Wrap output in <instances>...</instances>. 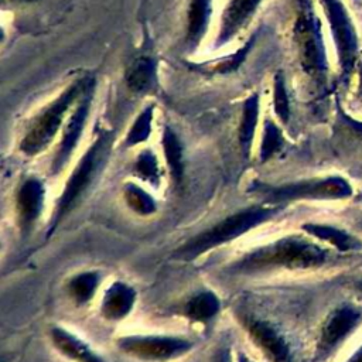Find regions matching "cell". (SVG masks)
<instances>
[{
  "instance_id": "6",
  "label": "cell",
  "mask_w": 362,
  "mask_h": 362,
  "mask_svg": "<svg viewBox=\"0 0 362 362\" xmlns=\"http://www.w3.org/2000/svg\"><path fill=\"white\" fill-rule=\"evenodd\" d=\"M256 189L269 202H283L291 199L311 198V199H327V198H345L352 194L351 185L339 177H331L317 181H303L297 184L267 187L257 184Z\"/></svg>"
},
{
  "instance_id": "28",
  "label": "cell",
  "mask_w": 362,
  "mask_h": 362,
  "mask_svg": "<svg viewBox=\"0 0 362 362\" xmlns=\"http://www.w3.org/2000/svg\"><path fill=\"white\" fill-rule=\"evenodd\" d=\"M344 117H345V120L349 123V126H351L352 129H355L356 132L362 133V122H359V120H354L352 117H348V116H345V115H344Z\"/></svg>"
},
{
  "instance_id": "13",
  "label": "cell",
  "mask_w": 362,
  "mask_h": 362,
  "mask_svg": "<svg viewBox=\"0 0 362 362\" xmlns=\"http://www.w3.org/2000/svg\"><path fill=\"white\" fill-rule=\"evenodd\" d=\"M44 187L37 178L25 180L17 192V212L24 229L30 228L41 214Z\"/></svg>"
},
{
  "instance_id": "8",
  "label": "cell",
  "mask_w": 362,
  "mask_h": 362,
  "mask_svg": "<svg viewBox=\"0 0 362 362\" xmlns=\"http://www.w3.org/2000/svg\"><path fill=\"white\" fill-rule=\"evenodd\" d=\"M119 348L136 358L146 361H165L187 352L192 344L177 337L130 335L117 341Z\"/></svg>"
},
{
  "instance_id": "10",
  "label": "cell",
  "mask_w": 362,
  "mask_h": 362,
  "mask_svg": "<svg viewBox=\"0 0 362 362\" xmlns=\"http://www.w3.org/2000/svg\"><path fill=\"white\" fill-rule=\"evenodd\" d=\"M361 317V311L351 305L334 310L322 325L317 346V356L324 358L328 355L358 325Z\"/></svg>"
},
{
  "instance_id": "33",
  "label": "cell",
  "mask_w": 362,
  "mask_h": 362,
  "mask_svg": "<svg viewBox=\"0 0 362 362\" xmlns=\"http://www.w3.org/2000/svg\"><path fill=\"white\" fill-rule=\"evenodd\" d=\"M27 1H31V0H27Z\"/></svg>"
},
{
  "instance_id": "26",
  "label": "cell",
  "mask_w": 362,
  "mask_h": 362,
  "mask_svg": "<svg viewBox=\"0 0 362 362\" xmlns=\"http://www.w3.org/2000/svg\"><path fill=\"white\" fill-rule=\"evenodd\" d=\"M283 144V136L280 129L274 124V122L267 120L264 123L263 136H262V144H260V160L266 161L269 160Z\"/></svg>"
},
{
  "instance_id": "20",
  "label": "cell",
  "mask_w": 362,
  "mask_h": 362,
  "mask_svg": "<svg viewBox=\"0 0 362 362\" xmlns=\"http://www.w3.org/2000/svg\"><path fill=\"white\" fill-rule=\"evenodd\" d=\"M163 150L167 165L170 168L173 180L178 184L182 180L184 163H182V146L171 127H165L163 132Z\"/></svg>"
},
{
  "instance_id": "17",
  "label": "cell",
  "mask_w": 362,
  "mask_h": 362,
  "mask_svg": "<svg viewBox=\"0 0 362 362\" xmlns=\"http://www.w3.org/2000/svg\"><path fill=\"white\" fill-rule=\"evenodd\" d=\"M51 338L54 345L66 356L72 358L76 362H103L95 352L89 349L86 344H83L81 339L69 334L68 331L62 328H52L51 329Z\"/></svg>"
},
{
  "instance_id": "25",
  "label": "cell",
  "mask_w": 362,
  "mask_h": 362,
  "mask_svg": "<svg viewBox=\"0 0 362 362\" xmlns=\"http://www.w3.org/2000/svg\"><path fill=\"white\" fill-rule=\"evenodd\" d=\"M273 107L277 117L283 123H287L290 119V102H288V95L286 89L284 75L280 71L274 75V82H273Z\"/></svg>"
},
{
  "instance_id": "11",
  "label": "cell",
  "mask_w": 362,
  "mask_h": 362,
  "mask_svg": "<svg viewBox=\"0 0 362 362\" xmlns=\"http://www.w3.org/2000/svg\"><path fill=\"white\" fill-rule=\"evenodd\" d=\"M262 3L263 0H229L221 16L216 47L232 41L252 20Z\"/></svg>"
},
{
  "instance_id": "5",
  "label": "cell",
  "mask_w": 362,
  "mask_h": 362,
  "mask_svg": "<svg viewBox=\"0 0 362 362\" xmlns=\"http://www.w3.org/2000/svg\"><path fill=\"white\" fill-rule=\"evenodd\" d=\"M109 143H110V133L102 132L93 140L90 147L85 151L79 164L76 165L72 175L69 177L68 184L65 185V189L59 198V202L57 206V215L52 221V228L57 226L59 219L68 212V209L74 205V202L88 188L89 182L93 178V174L96 173L98 165L100 164V161L103 160L107 151Z\"/></svg>"
},
{
  "instance_id": "21",
  "label": "cell",
  "mask_w": 362,
  "mask_h": 362,
  "mask_svg": "<svg viewBox=\"0 0 362 362\" xmlns=\"http://www.w3.org/2000/svg\"><path fill=\"white\" fill-rule=\"evenodd\" d=\"M219 311V300L211 291L197 294L185 307L187 315L194 321H208Z\"/></svg>"
},
{
  "instance_id": "9",
  "label": "cell",
  "mask_w": 362,
  "mask_h": 362,
  "mask_svg": "<svg viewBox=\"0 0 362 362\" xmlns=\"http://www.w3.org/2000/svg\"><path fill=\"white\" fill-rule=\"evenodd\" d=\"M95 83L96 81L85 90V93L81 96V99L76 102L74 110L71 112L65 126H64V132H62V137L57 150V154L52 160L51 164V173L52 174H58L65 164L68 163V160L71 158L76 143L79 141L82 132L85 129L89 112H90V105H92V99H93V93H95Z\"/></svg>"
},
{
  "instance_id": "18",
  "label": "cell",
  "mask_w": 362,
  "mask_h": 362,
  "mask_svg": "<svg viewBox=\"0 0 362 362\" xmlns=\"http://www.w3.org/2000/svg\"><path fill=\"white\" fill-rule=\"evenodd\" d=\"M259 107H260L259 93L253 92L243 102L242 119H240V127H239V141L245 154L249 153L256 134L257 120H259Z\"/></svg>"
},
{
  "instance_id": "16",
  "label": "cell",
  "mask_w": 362,
  "mask_h": 362,
  "mask_svg": "<svg viewBox=\"0 0 362 362\" xmlns=\"http://www.w3.org/2000/svg\"><path fill=\"white\" fill-rule=\"evenodd\" d=\"M134 298H136V293L132 287H129L124 283L116 281L107 288L103 297V303L100 308L102 314L107 320H113V321L120 320L130 313L134 304Z\"/></svg>"
},
{
  "instance_id": "19",
  "label": "cell",
  "mask_w": 362,
  "mask_h": 362,
  "mask_svg": "<svg viewBox=\"0 0 362 362\" xmlns=\"http://www.w3.org/2000/svg\"><path fill=\"white\" fill-rule=\"evenodd\" d=\"M303 229H305L310 235H313L321 240L329 242L339 250H354V249L362 247V242L359 239H356L355 236H351L345 230L337 229L334 226L320 225V223H305L303 226Z\"/></svg>"
},
{
  "instance_id": "24",
  "label": "cell",
  "mask_w": 362,
  "mask_h": 362,
  "mask_svg": "<svg viewBox=\"0 0 362 362\" xmlns=\"http://www.w3.org/2000/svg\"><path fill=\"white\" fill-rule=\"evenodd\" d=\"M98 274L92 272L81 273L69 281V293L79 303H86L98 287Z\"/></svg>"
},
{
  "instance_id": "30",
  "label": "cell",
  "mask_w": 362,
  "mask_h": 362,
  "mask_svg": "<svg viewBox=\"0 0 362 362\" xmlns=\"http://www.w3.org/2000/svg\"><path fill=\"white\" fill-rule=\"evenodd\" d=\"M359 93H361V98H362V64L359 66Z\"/></svg>"
},
{
  "instance_id": "4",
  "label": "cell",
  "mask_w": 362,
  "mask_h": 362,
  "mask_svg": "<svg viewBox=\"0 0 362 362\" xmlns=\"http://www.w3.org/2000/svg\"><path fill=\"white\" fill-rule=\"evenodd\" d=\"M300 10L294 23V41L301 66L313 76H324L327 72L325 48L320 21L314 14L311 0H298Z\"/></svg>"
},
{
  "instance_id": "3",
  "label": "cell",
  "mask_w": 362,
  "mask_h": 362,
  "mask_svg": "<svg viewBox=\"0 0 362 362\" xmlns=\"http://www.w3.org/2000/svg\"><path fill=\"white\" fill-rule=\"evenodd\" d=\"M276 209L273 208H264V206H255L249 209L239 211L219 223L214 225L212 228L204 230L202 233L194 236L189 239L185 245H182L177 252L175 256L180 259H194L206 250L226 243L245 232L250 230L252 228L257 226L259 223H263L266 219L272 218Z\"/></svg>"
},
{
  "instance_id": "31",
  "label": "cell",
  "mask_w": 362,
  "mask_h": 362,
  "mask_svg": "<svg viewBox=\"0 0 362 362\" xmlns=\"http://www.w3.org/2000/svg\"><path fill=\"white\" fill-rule=\"evenodd\" d=\"M219 362H230V359H229V354H228V352L222 354V355H221V358H219Z\"/></svg>"
},
{
  "instance_id": "23",
  "label": "cell",
  "mask_w": 362,
  "mask_h": 362,
  "mask_svg": "<svg viewBox=\"0 0 362 362\" xmlns=\"http://www.w3.org/2000/svg\"><path fill=\"white\" fill-rule=\"evenodd\" d=\"M124 198L127 205L140 215H150L156 211V202L148 192L134 184L124 187Z\"/></svg>"
},
{
  "instance_id": "22",
  "label": "cell",
  "mask_w": 362,
  "mask_h": 362,
  "mask_svg": "<svg viewBox=\"0 0 362 362\" xmlns=\"http://www.w3.org/2000/svg\"><path fill=\"white\" fill-rule=\"evenodd\" d=\"M153 115H154V106L148 105L146 106L139 116L136 117V120L133 122L127 136H126V141L124 144L127 147L140 144L143 141H146L150 134H151V129H153Z\"/></svg>"
},
{
  "instance_id": "14",
  "label": "cell",
  "mask_w": 362,
  "mask_h": 362,
  "mask_svg": "<svg viewBox=\"0 0 362 362\" xmlns=\"http://www.w3.org/2000/svg\"><path fill=\"white\" fill-rule=\"evenodd\" d=\"M126 85L137 95H146L157 85V61L148 55H140L126 69Z\"/></svg>"
},
{
  "instance_id": "1",
  "label": "cell",
  "mask_w": 362,
  "mask_h": 362,
  "mask_svg": "<svg viewBox=\"0 0 362 362\" xmlns=\"http://www.w3.org/2000/svg\"><path fill=\"white\" fill-rule=\"evenodd\" d=\"M93 82L95 78L86 75L76 78L64 88L62 92L35 116L20 143V150L27 156H35L45 150L54 140L69 109L76 105Z\"/></svg>"
},
{
  "instance_id": "34",
  "label": "cell",
  "mask_w": 362,
  "mask_h": 362,
  "mask_svg": "<svg viewBox=\"0 0 362 362\" xmlns=\"http://www.w3.org/2000/svg\"><path fill=\"white\" fill-rule=\"evenodd\" d=\"M361 287H362V284H361Z\"/></svg>"
},
{
  "instance_id": "27",
  "label": "cell",
  "mask_w": 362,
  "mask_h": 362,
  "mask_svg": "<svg viewBox=\"0 0 362 362\" xmlns=\"http://www.w3.org/2000/svg\"><path fill=\"white\" fill-rule=\"evenodd\" d=\"M136 173L146 181L156 184L158 181V163L153 151L144 150L139 154L134 163Z\"/></svg>"
},
{
  "instance_id": "29",
  "label": "cell",
  "mask_w": 362,
  "mask_h": 362,
  "mask_svg": "<svg viewBox=\"0 0 362 362\" xmlns=\"http://www.w3.org/2000/svg\"><path fill=\"white\" fill-rule=\"evenodd\" d=\"M348 362H362V348Z\"/></svg>"
},
{
  "instance_id": "15",
  "label": "cell",
  "mask_w": 362,
  "mask_h": 362,
  "mask_svg": "<svg viewBox=\"0 0 362 362\" xmlns=\"http://www.w3.org/2000/svg\"><path fill=\"white\" fill-rule=\"evenodd\" d=\"M211 16L212 0H189L185 24V42L188 47H197L206 35Z\"/></svg>"
},
{
  "instance_id": "12",
  "label": "cell",
  "mask_w": 362,
  "mask_h": 362,
  "mask_svg": "<svg viewBox=\"0 0 362 362\" xmlns=\"http://www.w3.org/2000/svg\"><path fill=\"white\" fill-rule=\"evenodd\" d=\"M242 322L255 344L272 362H290L288 345L272 325L252 317H243Z\"/></svg>"
},
{
  "instance_id": "7",
  "label": "cell",
  "mask_w": 362,
  "mask_h": 362,
  "mask_svg": "<svg viewBox=\"0 0 362 362\" xmlns=\"http://www.w3.org/2000/svg\"><path fill=\"white\" fill-rule=\"evenodd\" d=\"M322 4L335 41L341 74L346 78L354 68L358 52L356 31L341 0H322Z\"/></svg>"
},
{
  "instance_id": "32",
  "label": "cell",
  "mask_w": 362,
  "mask_h": 362,
  "mask_svg": "<svg viewBox=\"0 0 362 362\" xmlns=\"http://www.w3.org/2000/svg\"><path fill=\"white\" fill-rule=\"evenodd\" d=\"M238 362H252L249 358H246L243 354H240L239 355V359H238Z\"/></svg>"
},
{
  "instance_id": "2",
  "label": "cell",
  "mask_w": 362,
  "mask_h": 362,
  "mask_svg": "<svg viewBox=\"0 0 362 362\" xmlns=\"http://www.w3.org/2000/svg\"><path fill=\"white\" fill-rule=\"evenodd\" d=\"M324 260L325 250H322L320 246L297 236H288L246 255L236 264V269L242 272L281 266L288 269H303L318 266Z\"/></svg>"
}]
</instances>
